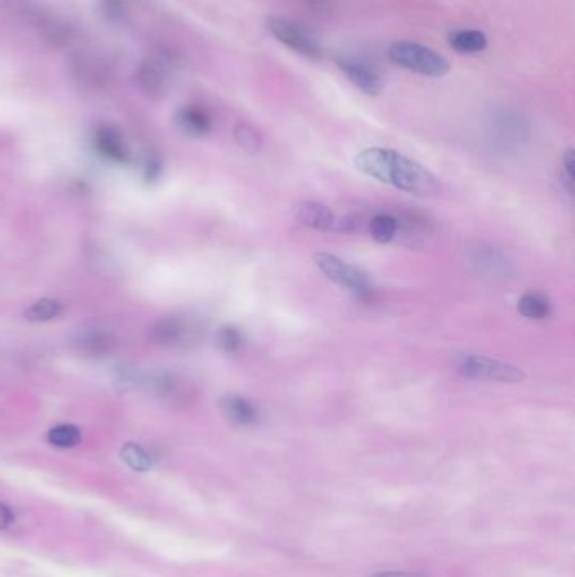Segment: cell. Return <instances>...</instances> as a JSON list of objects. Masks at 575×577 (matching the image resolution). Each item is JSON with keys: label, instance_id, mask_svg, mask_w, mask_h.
Masks as SVG:
<instances>
[{"label": "cell", "instance_id": "obj_4", "mask_svg": "<svg viewBox=\"0 0 575 577\" xmlns=\"http://www.w3.org/2000/svg\"><path fill=\"white\" fill-rule=\"evenodd\" d=\"M456 366L460 375L477 380V382H502V383H518L523 382L527 375L510 363L494 360L483 355L464 353L456 357Z\"/></svg>", "mask_w": 575, "mask_h": 577}, {"label": "cell", "instance_id": "obj_16", "mask_svg": "<svg viewBox=\"0 0 575 577\" xmlns=\"http://www.w3.org/2000/svg\"><path fill=\"white\" fill-rule=\"evenodd\" d=\"M518 311L521 316L533 321H542L550 316V303L545 296L538 292H527L519 301H518Z\"/></svg>", "mask_w": 575, "mask_h": 577}, {"label": "cell", "instance_id": "obj_10", "mask_svg": "<svg viewBox=\"0 0 575 577\" xmlns=\"http://www.w3.org/2000/svg\"><path fill=\"white\" fill-rule=\"evenodd\" d=\"M294 217L304 227L316 231H331L336 218L326 204L316 202H297L294 206Z\"/></svg>", "mask_w": 575, "mask_h": 577}, {"label": "cell", "instance_id": "obj_27", "mask_svg": "<svg viewBox=\"0 0 575 577\" xmlns=\"http://www.w3.org/2000/svg\"><path fill=\"white\" fill-rule=\"evenodd\" d=\"M14 512L11 506L5 505V504H0V530L2 529H7L14 523Z\"/></svg>", "mask_w": 575, "mask_h": 577}, {"label": "cell", "instance_id": "obj_25", "mask_svg": "<svg viewBox=\"0 0 575 577\" xmlns=\"http://www.w3.org/2000/svg\"><path fill=\"white\" fill-rule=\"evenodd\" d=\"M361 221L353 215L348 217L334 218V225L331 231H339V233H353L360 230Z\"/></svg>", "mask_w": 575, "mask_h": 577}, {"label": "cell", "instance_id": "obj_24", "mask_svg": "<svg viewBox=\"0 0 575 577\" xmlns=\"http://www.w3.org/2000/svg\"><path fill=\"white\" fill-rule=\"evenodd\" d=\"M574 149H567L562 158L561 179L565 191L572 196L574 194Z\"/></svg>", "mask_w": 575, "mask_h": 577}, {"label": "cell", "instance_id": "obj_11", "mask_svg": "<svg viewBox=\"0 0 575 577\" xmlns=\"http://www.w3.org/2000/svg\"><path fill=\"white\" fill-rule=\"evenodd\" d=\"M73 345L82 355L100 358L114 349L116 341L110 332H103L100 328H87L74 336Z\"/></svg>", "mask_w": 575, "mask_h": 577}, {"label": "cell", "instance_id": "obj_9", "mask_svg": "<svg viewBox=\"0 0 575 577\" xmlns=\"http://www.w3.org/2000/svg\"><path fill=\"white\" fill-rule=\"evenodd\" d=\"M139 87L150 99L166 95L169 85V66L162 58L145 59L137 73Z\"/></svg>", "mask_w": 575, "mask_h": 577}, {"label": "cell", "instance_id": "obj_12", "mask_svg": "<svg viewBox=\"0 0 575 577\" xmlns=\"http://www.w3.org/2000/svg\"><path fill=\"white\" fill-rule=\"evenodd\" d=\"M176 124L191 137H204L213 129V118L208 114V110L198 105L183 107L176 114Z\"/></svg>", "mask_w": 575, "mask_h": 577}, {"label": "cell", "instance_id": "obj_22", "mask_svg": "<svg viewBox=\"0 0 575 577\" xmlns=\"http://www.w3.org/2000/svg\"><path fill=\"white\" fill-rule=\"evenodd\" d=\"M235 141L250 154L259 152L260 149H262V144H263L259 130L248 125V124H240V125L235 127Z\"/></svg>", "mask_w": 575, "mask_h": 577}, {"label": "cell", "instance_id": "obj_28", "mask_svg": "<svg viewBox=\"0 0 575 577\" xmlns=\"http://www.w3.org/2000/svg\"><path fill=\"white\" fill-rule=\"evenodd\" d=\"M370 577H427L420 573H407V571H389V573H378Z\"/></svg>", "mask_w": 575, "mask_h": 577}, {"label": "cell", "instance_id": "obj_1", "mask_svg": "<svg viewBox=\"0 0 575 577\" xmlns=\"http://www.w3.org/2000/svg\"><path fill=\"white\" fill-rule=\"evenodd\" d=\"M355 166L365 176L408 194L432 198L441 191V185L431 171L393 149H365L356 154Z\"/></svg>", "mask_w": 575, "mask_h": 577}, {"label": "cell", "instance_id": "obj_2", "mask_svg": "<svg viewBox=\"0 0 575 577\" xmlns=\"http://www.w3.org/2000/svg\"><path fill=\"white\" fill-rule=\"evenodd\" d=\"M389 58L393 65L407 72L417 73L429 78L446 76L451 70L449 61L441 53L427 46L410 41H397L391 44L389 47Z\"/></svg>", "mask_w": 575, "mask_h": 577}, {"label": "cell", "instance_id": "obj_13", "mask_svg": "<svg viewBox=\"0 0 575 577\" xmlns=\"http://www.w3.org/2000/svg\"><path fill=\"white\" fill-rule=\"evenodd\" d=\"M223 414L238 426H255L260 420L259 409L242 395H225L219 402Z\"/></svg>", "mask_w": 575, "mask_h": 577}, {"label": "cell", "instance_id": "obj_15", "mask_svg": "<svg viewBox=\"0 0 575 577\" xmlns=\"http://www.w3.org/2000/svg\"><path fill=\"white\" fill-rule=\"evenodd\" d=\"M479 272L488 275L510 274V260L494 248H479L473 257Z\"/></svg>", "mask_w": 575, "mask_h": 577}, {"label": "cell", "instance_id": "obj_14", "mask_svg": "<svg viewBox=\"0 0 575 577\" xmlns=\"http://www.w3.org/2000/svg\"><path fill=\"white\" fill-rule=\"evenodd\" d=\"M449 46L460 55H475V53H481L488 47V38L481 30H452L449 34Z\"/></svg>", "mask_w": 575, "mask_h": 577}, {"label": "cell", "instance_id": "obj_18", "mask_svg": "<svg viewBox=\"0 0 575 577\" xmlns=\"http://www.w3.org/2000/svg\"><path fill=\"white\" fill-rule=\"evenodd\" d=\"M46 437H47V443L53 444L55 448L70 449L80 444L82 433L76 426L61 424V426H55L53 429H49Z\"/></svg>", "mask_w": 575, "mask_h": 577}, {"label": "cell", "instance_id": "obj_21", "mask_svg": "<svg viewBox=\"0 0 575 577\" xmlns=\"http://www.w3.org/2000/svg\"><path fill=\"white\" fill-rule=\"evenodd\" d=\"M63 314V306L55 299H39L24 313L26 319L34 323H43L59 318Z\"/></svg>", "mask_w": 575, "mask_h": 577}, {"label": "cell", "instance_id": "obj_5", "mask_svg": "<svg viewBox=\"0 0 575 577\" xmlns=\"http://www.w3.org/2000/svg\"><path fill=\"white\" fill-rule=\"evenodd\" d=\"M265 28L279 43L284 44L288 49L301 55L304 58L313 59V61L322 58L321 44L317 43L316 38L309 30H304L299 24L284 17L272 15L267 19Z\"/></svg>", "mask_w": 575, "mask_h": 577}, {"label": "cell", "instance_id": "obj_17", "mask_svg": "<svg viewBox=\"0 0 575 577\" xmlns=\"http://www.w3.org/2000/svg\"><path fill=\"white\" fill-rule=\"evenodd\" d=\"M368 228L372 238H374L378 244H390L397 237L400 225H399V218L389 213H380L372 218Z\"/></svg>", "mask_w": 575, "mask_h": 577}, {"label": "cell", "instance_id": "obj_26", "mask_svg": "<svg viewBox=\"0 0 575 577\" xmlns=\"http://www.w3.org/2000/svg\"><path fill=\"white\" fill-rule=\"evenodd\" d=\"M162 173V162L159 158H149L144 166L145 179L147 181H156Z\"/></svg>", "mask_w": 575, "mask_h": 577}, {"label": "cell", "instance_id": "obj_8", "mask_svg": "<svg viewBox=\"0 0 575 577\" xmlns=\"http://www.w3.org/2000/svg\"><path fill=\"white\" fill-rule=\"evenodd\" d=\"M91 142L97 154L103 159L116 164H125L130 160L129 145L125 142V137L114 125H108V124L99 125L93 132Z\"/></svg>", "mask_w": 575, "mask_h": 577}, {"label": "cell", "instance_id": "obj_6", "mask_svg": "<svg viewBox=\"0 0 575 577\" xmlns=\"http://www.w3.org/2000/svg\"><path fill=\"white\" fill-rule=\"evenodd\" d=\"M200 326L185 316H166L149 328V340L160 347H186L198 338Z\"/></svg>", "mask_w": 575, "mask_h": 577}, {"label": "cell", "instance_id": "obj_7", "mask_svg": "<svg viewBox=\"0 0 575 577\" xmlns=\"http://www.w3.org/2000/svg\"><path fill=\"white\" fill-rule=\"evenodd\" d=\"M338 68L345 73L349 82L356 88H360L363 93L376 97L383 90V80L378 70L372 66L365 59L355 58V56H336L334 58Z\"/></svg>", "mask_w": 575, "mask_h": 577}, {"label": "cell", "instance_id": "obj_20", "mask_svg": "<svg viewBox=\"0 0 575 577\" xmlns=\"http://www.w3.org/2000/svg\"><path fill=\"white\" fill-rule=\"evenodd\" d=\"M216 345L228 355H238L245 347L244 334L238 328L227 324L216 332Z\"/></svg>", "mask_w": 575, "mask_h": 577}, {"label": "cell", "instance_id": "obj_3", "mask_svg": "<svg viewBox=\"0 0 575 577\" xmlns=\"http://www.w3.org/2000/svg\"><path fill=\"white\" fill-rule=\"evenodd\" d=\"M314 263H316L317 269L334 284L353 292L356 299H360V301L373 299V286H372L368 275L365 274L360 267L348 263L332 254H324V252L314 255Z\"/></svg>", "mask_w": 575, "mask_h": 577}, {"label": "cell", "instance_id": "obj_23", "mask_svg": "<svg viewBox=\"0 0 575 577\" xmlns=\"http://www.w3.org/2000/svg\"><path fill=\"white\" fill-rule=\"evenodd\" d=\"M100 14L108 21V22H122L127 15V0H100L99 2Z\"/></svg>", "mask_w": 575, "mask_h": 577}, {"label": "cell", "instance_id": "obj_19", "mask_svg": "<svg viewBox=\"0 0 575 577\" xmlns=\"http://www.w3.org/2000/svg\"><path fill=\"white\" fill-rule=\"evenodd\" d=\"M122 460L127 462V466L135 471H149L154 464V460L147 449L135 443H127L122 448Z\"/></svg>", "mask_w": 575, "mask_h": 577}]
</instances>
